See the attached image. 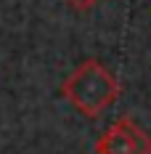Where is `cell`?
<instances>
[{
    "label": "cell",
    "instance_id": "1",
    "mask_svg": "<svg viewBox=\"0 0 151 154\" xmlns=\"http://www.w3.org/2000/svg\"><path fill=\"white\" fill-rule=\"evenodd\" d=\"M61 96L72 104V106L88 117L95 120L101 117L106 109H111L119 98V82L101 61L88 59L77 66L72 75L64 80L61 85Z\"/></svg>",
    "mask_w": 151,
    "mask_h": 154
},
{
    "label": "cell",
    "instance_id": "2",
    "mask_svg": "<svg viewBox=\"0 0 151 154\" xmlns=\"http://www.w3.org/2000/svg\"><path fill=\"white\" fill-rule=\"evenodd\" d=\"M95 154H151V136L135 120L122 117L98 136Z\"/></svg>",
    "mask_w": 151,
    "mask_h": 154
},
{
    "label": "cell",
    "instance_id": "3",
    "mask_svg": "<svg viewBox=\"0 0 151 154\" xmlns=\"http://www.w3.org/2000/svg\"><path fill=\"white\" fill-rule=\"evenodd\" d=\"M66 3H69L74 11H88V8H93L98 0H66Z\"/></svg>",
    "mask_w": 151,
    "mask_h": 154
}]
</instances>
